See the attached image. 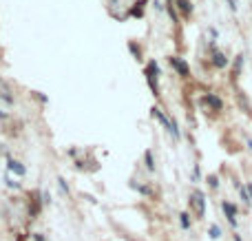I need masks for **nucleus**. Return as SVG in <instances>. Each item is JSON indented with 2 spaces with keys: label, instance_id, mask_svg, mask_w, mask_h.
I'll use <instances>...</instances> for the list:
<instances>
[{
  "label": "nucleus",
  "instance_id": "1",
  "mask_svg": "<svg viewBox=\"0 0 252 241\" xmlns=\"http://www.w3.org/2000/svg\"><path fill=\"white\" fill-rule=\"evenodd\" d=\"M146 82H148V86H150V91H153V95H159V67H157V62L155 60H150L148 64H146Z\"/></svg>",
  "mask_w": 252,
  "mask_h": 241
},
{
  "label": "nucleus",
  "instance_id": "2",
  "mask_svg": "<svg viewBox=\"0 0 252 241\" xmlns=\"http://www.w3.org/2000/svg\"><path fill=\"white\" fill-rule=\"evenodd\" d=\"M190 204H193L197 217H203V213H206V197H203L201 190H195L193 195H190Z\"/></svg>",
  "mask_w": 252,
  "mask_h": 241
},
{
  "label": "nucleus",
  "instance_id": "3",
  "mask_svg": "<svg viewBox=\"0 0 252 241\" xmlns=\"http://www.w3.org/2000/svg\"><path fill=\"white\" fill-rule=\"evenodd\" d=\"M168 64H170L172 69H175L177 73H179L181 78H186L190 73V67L188 64H186V60H181L179 55H170V58H168Z\"/></svg>",
  "mask_w": 252,
  "mask_h": 241
},
{
  "label": "nucleus",
  "instance_id": "4",
  "mask_svg": "<svg viewBox=\"0 0 252 241\" xmlns=\"http://www.w3.org/2000/svg\"><path fill=\"white\" fill-rule=\"evenodd\" d=\"M221 208H224V213H225V217H228L230 226L237 228V206L230 204V201H224V204H221Z\"/></svg>",
  "mask_w": 252,
  "mask_h": 241
},
{
  "label": "nucleus",
  "instance_id": "5",
  "mask_svg": "<svg viewBox=\"0 0 252 241\" xmlns=\"http://www.w3.org/2000/svg\"><path fill=\"white\" fill-rule=\"evenodd\" d=\"M7 168L11 170L13 175H18V177H25V175H27V168L18 160H13V157H9V160H7Z\"/></svg>",
  "mask_w": 252,
  "mask_h": 241
},
{
  "label": "nucleus",
  "instance_id": "6",
  "mask_svg": "<svg viewBox=\"0 0 252 241\" xmlns=\"http://www.w3.org/2000/svg\"><path fill=\"white\" fill-rule=\"evenodd\" d=\"M150 115H153V117H157V120L162 122V124L166 126V129H170V117H168L166 113H164L159 107H153V108H150Z\"/></svg>",
  "mask_w": 252,
  "mask_h": 241
},
{
  "label": "nucleus",
  "instance_id": "7",
  "mask_svg": "<svg viewBox=\"0 0 252 241\" xmlns=\"http://www.w3.org/2000/svg\"><path fill=\"white\" fill-rule=\"evenodd\" d=\"M144 7H146V0H137V2H133L128 14H131L133 18H141V16H144Z\"/></svg>",
  "mask_w": 252,
  "mask_h": 241
},
{
  "label": "nucleus",
  "instance_id": "8",
  "mask_svg": "<svg viewBox=\"0 0 252 241\" xmlns=\"http://www.w3.org/2000/svg\"><path fill=\"white\" fill-rule=\"evenodd\" d=\"M203 104H208V107H212L215 111H219L224 104H221V100L217 98V95H212V93H208V95H203Z\"/></svg>",
  "mask_w": 252,
  "mask_h": 241
},
{
  "label": "nucleus",
  "instance_id": "9",
  "mask_svg": "<svg viewBox=\"0 0 252 241\" xmlns=\"http://www.w3.org/2000/svg\"><path fill=\"white\" fill-rule=\"evenodd\" d=\"M212 64H215L217 69H224L225 64H228V58H225L221 51H215V54H212Z\"/></svg>",
  "mask_w": 252,
  "mask_h": 241
},
{
  "label": "nucleus",
  "instance_id": "10",
  "mask_svg": "<svg viewBox=\"0 0 252 241\" xmlns=\"http://www.w3.org/2000/svg\"><path fill=\"white\" fill-rule=\"evenodd\" d=\"M177 7L181 9V14H184L186 18L193 14V5H190V0H177Z\"/></svg>",
  "mask_w": 252,
  "mask_h": 241
},
{
  "label": "nucleus",
  "instance_id": "11",
  "mask_svg": "<svg viewBox=\"0 0 252 241\" xmlns=\"http://www.w3.org/2000/svg\"><path fill=\"white\" fill-rule=\"evenodd\" d=\"M144 160H146V168H148L150 173H153V170H155V160H153V151H146V153H144Z\"/></svg>",
  "mask_w": 252,
  "mask_h": 241
},
{
  "label": "nucleus",
  "instance_id": "12",
  "mask_svg": "<svg viewBox=\"0 0 252 241\" xmlns=\"http://www.w3.org/2000/svg\"><path fill=\"white\" fill-rule=\"evenodd\" d=\"M179 223H181V228H184V230H188V228H190V214L188 213H181L179 214Z\"/></svg>",
  "mask_w": 252,
  "mask_h": 241
},
{
  "label": "nucleus",
  "instance_id": "13",
  "mask_svg": "<svg viewBox=\"0 0 252 241\" xmlns=\"http://www.w3.org/2000/svg\"><path fill=\"white\" fill-rule=\"evenodd\" d=\"M208 235H210V239H219V237H221V228L212 223V226H210V230H208Z\"/></svg>",
  "mask_w": 252,
  "mask_h": 241
},
{
  "label": "nucleus",
  "instance_id": "14",
  "mask_svg": "<svg viewBox=\"0 0 252 241\" xmlns=\"http://www.w3.org/2000/svg\"><path fill=\"white\" fill-rule=\"evenodd\" d=\"M57 184H60V190H62V192H64V195H69V186H66L64 177H57Z\"/></svg>",
  "mask_w": 252,
  "mask_h": 241
},
{
  "label": "nucleus",
  "instance_id": "15",
  "mask_svg": "<svg viewBox=\"0 0 252 241\" xmlns=\"http://www.w3.org/2000/svg\"><path fill=\"white\" fill-rule=\"evenodd\" d=\"M208 184H210V188H219V179H217L215 175H210V177H208Z\"/></svg>",
  "mask_w": 252,
  "mask_h": 241
},
{
  "label": "nucleus",
  "instance_id": "16",
  "mask_svg": "<svg viewBox=\"0 0 252 241\" xmlns=\"http://www.w3.org/2000/svg\"><path fill=\"white\" fill-rule=\"evenodd\" d=\"M239 192H241V199L246 201V204H250L252 199H250V195H248V190H246V188H241V190H239Z\"/></svg>",
  "mask_w": 252,
  "mask_h": 241
},
{
  "label": "nucleus",
  "instance_id": "17",
  "mask_svg": "<svg viewBox=\"0 0 252 241\" xmlns=\"http://www.w3.org/2000/svg\"><path fill=\"white\" fill-rule=\"evenodd\" d=\"M228 7H230L232 11H237V0H228Z\"/></svg>",
  "mask_w": 252,
  "mask_h": 241
},
{
  "label": "nucleus",
  "instance_id": "18",
  "mask_svg": "<svg viewBox=\"0 0 252 241\" xmlns=\"http://www.w3.org/2000/svg\"><path fill=\"white\" fill-rule=\"evenodd\" d=\"M33 241H44V237L40 235V232H35V235H33Z\"/></svg>",
  "mask_w": 252,
  "mask_h": 241
},
{
  "label": "nucleus",
  "instance_id": "19",
  "mask_svg": "<svg viewBox=\"0 0 252 241\" xmlns=\"http://www.w3.org/2000/svg\"><path fill=\"white\" fill-rule=\"evenodd\" d=\"M246 190H248V195H250V199H252V182H248V186H246Z\"/></svg>",
  "mask_w": 252,
  "mask_h": 241
},
{
  "label": "nucleus",
  "instance_id": "20",
  "mask_svg": "<svg viewBox=\"0 0 252 241\" xmlns=\"http://www.w3.org/2000/svg\"><path fill=\"white\" fill-rule=\"evenodd\" d=\"M234 241H243V239H241V237H239V235H234Z\"/></svg>",
  "mask_w": 252,
  "mask_h": 241
},
{
  "label": "nucleus",
  "instance_id": "21",
  "mask_svg": "<svg viewBox=\"0 0 252 241\" xmlns=\"http://www.w3.org/2000/svg\"><path fill=\"white\" fill-rule=\"evenodd\" d=\"M0 117H7V113H2V111H0Z\"/></svg>",
  "mask_w": 252,
  "mask_h": 241
}]
</instances>
